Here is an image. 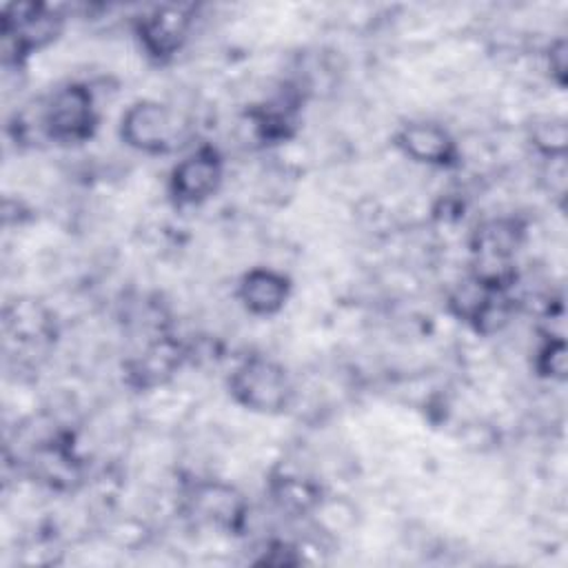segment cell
<instances>
[{
  "label": "cell",
  "instance_id": "cell-2",
  "mask_svg": "<svg viewBox=\"0 0 568 568\" xmlns=\"http://www.w3.org/2000/svg\"><path fill=\"white\" fill-rule=\"evenodd\" d=\"M93 93L84 84L58 89L42 109V131L55 142H82L95 129Z\"/></svg>",
  "mask_w": 568,
  "mask_h": 568
},
{
  "label": "cell",
  "instance_id": "cell-3",
  "mask_svg": "<svg viewBox=\"0 0 568 568\" xmlns=\"http://www.w3.org/2000/svg\"><path fill=\"white\" fill-rule=\"evenodd\" d=\"M122 140L142 153H164L175 138V122L169 106L155 100L131 104L120 122Z\"/></svg>",
  "mask_w": 568,
  "mask_h": 568
},
{
  "label": "cell",
  "instance_id": "cell-10",
  "mask_svg": "<svg viewBox=\"0 0 568 568\" xmlns=\"http://www.w3.org/2000/svg\"><path fill=\"white\" fill-rule=\"evenodd\" d=\"M530 138H532V144H535L544 155H548L550 160L564 158V153H566V142H568L566 120L555 118V115L544 118V120H539V122L532 124Z\"/></svg>",
  "mask_w": 568,
  "mask_h": 568
},
{
  "label": "cell",
  "instance_id": "cell-12",
  "mask_svg": "<svg viewBox=\"0 0 568 568\" xmlns=\"http://www.w3.org/2000/svg\"><path fill=\"white\" fill-rule=\"evenodd\" d=\"M548 67H550V73L555 75V80L564 87L566 84V42L564 40H557L550 51H548Z\"/></svg>",
  "mask_w": 568,
  "mask_h": 568
},
{
  "label": "cell",
  "instance_id": "cell-5",
  "mask_svg": "<svg viewBox=\"0 0 568 568\" xmlns=\"http://www.w3.org/2000/svg\"><path fill=\"white\" fill-rule=\"evenodd\" d=\"M191 27V13L184 7H158L142 16L138 22V36L142 49L155 58L166 60L180 51Z\"/></svg>",
  "mask_w": 568,
  "mask_h": 568
},
{
  "label": "cell",
  "instance_id": "cell-8",
  "mask_svg": "<svg viewBox=\"0 0 568 568\" xmlns=\"http://www.w3.org/2000/svg\"><path fill=\"white\" fill-rule=\"evenodd\" d=\"M521 229L515 220H495L475 233V255L510 260L519 244Z\"/></svg>",
  "mask_w": 568,
  "mask_h": 568
},
{
  "label": "cell",
  "instance_id": "cell-4",
  "mask_svg": "<svg viewBox=\"0 0 568 568\" xmlns=\"http://www.w3.org/2000/svg\"><path fill=\"white\" fill-rule=\"evenodd\" d=\"M220 182H222L220 153L213 146H200L173 166L169 189L178 204H200L217 191Z\"/></svg>",
  "mask_w": 568,
  "mask_h": 568
},
{
  "label": "cell",
  "instance_id": "cell-7",
  "mask_svg": "<svg viewBox=\"0 0 568 568\" xmlns=\"http://www.w3.org/2000/svg\"><path fill=\"white\" fill-rule=\"evenodd\" d=\"M288 293V277L273 268H251L237 286L240 302L253 315H275L284 308Z\"/></svg>",
  "mask_w": 568,
  "mask_h": 568
},
{
  "label": "cell",
  "instance_id": "cell-9",
  "mask_svg": "<svg viewBox=\"0 0 568 568\" xmlns=\"http://www.w3.org/2000/svg\"><path fill=\"white\" fill-rule=\"evenodd\" d=\"M195 504L204 513L206 519L224 526H235V521L242 519V501L237 495H233L231 488L224 486H204Z\"/></svg>",
  "mask_w": 568,
  "mask_h": 568
},
{
  "label": "cell",
  "instance_id": "cell-11",
  "mask_svg": "<svg viewBox=\"0 0 568 568\" xmlns=\"http://www.w3.org/2000/svg\"><path fill=\"white\" fill-rule=\"evenodd\" d=\"M537 371L550 379H566L568 371V355L564 337H550L537 355Z\"/></svg>",
  "mask_w": 568,
  "mask_h": 568
},
{
  "label": "cell",
  "instance_id": "cell-1",
  "mask_svg": "<svg viewBox=\"0 0 568 568\" xmlns=\"http://www.w3.org/2000/svg\"><path fill=\"white\" fill-rule=\"evenodd\" d=\"M229 388L237 404L257 413H282L288 408L293 397L286 371L264 357H248L242 362L233 371Z\"/></svg>",
  "mask_w": 568,
  "mask_h": 568
},
{
  "label": "cell",
  "instance_id": "cell-6",
  "mask_svg": "<svg viewBox=\"0 0 568 568\" xmlns=\"http://www.w3.org/2000/svg\"><path fill=\"white\" fill-rule=\"evenodd\" d=\"M397 149L415 162L450 166L457 160V144L450 133L435 122H408L395 133Z\"/></svg>",
  "mask_w": 568,
  "mask_h": 568
}]
</instances>
